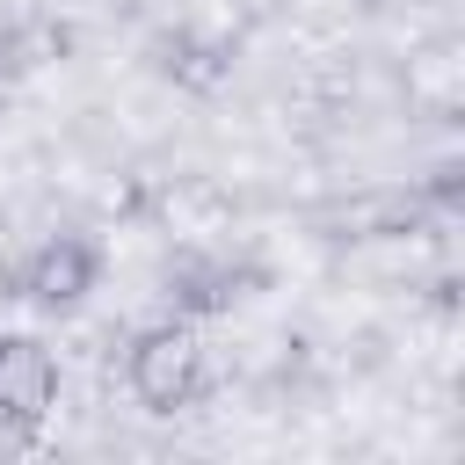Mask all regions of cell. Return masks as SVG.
Wrapping results in <instances>:
<instances>
[{
	"label": "cell",
	"instance_id": "277c9868",
	"mask_svg": "<svg viewBox=\"0 0 465 465\" xmlns=\"http://www.w3.org/2000/svg\"><path fill=\"white\" fill-rule=\"evenodd\" d=\"M29 65V51H22V29H7L0 22V87H15V73Z\"/></svg>",
	"mask_w": 465,
	"mask_h": 465
},
{
	"label": "cell",
	"instance_id": "7a4b0ae2",
	"mask_svg": "<svg viewBox=\"0 0 465 465\" xmlns=\"http://www.w3.org/2000/svg\"><path fill=\"white\" fill-rule=\"evenodd\" d=\"M58 407V356L36 334H0V429L36 436Z\"/></svg>",
	"mask_w": 465,
	"mask_h": 465
},
{
	"label": "cell",
	"instance_id": "6da1fadb",
	"mask_svg": "<svg viewBox=\"0 0 465 465\" xmlns=\"http://www.w3.org/2000/svg\"><path fill=\"white\" fill-rule=\"evenodd\" d=\"M196 385H203V349H196V334H189L182 320H160V327H145V334L131 341V392H138L153 414L189 407Z\"/></svg>",
	"mask_w": 465,
	"mask_h": 465
},
{
	"label": "cell",
	"instance_id": "3957f363",
	"mask_svg": "<svg viewBox=\"0 0 465 465\" xmlns=\"http://www.w3.org/2000/svg\"><path fill=\"white\" fill-rule=\"evenodd\" d=\"M102 283V247L80 232H51L29 262H22V298L44 312H73L87 291Z\"/></svg>",
	"mask_w": 465,
	"mask_h": 465
}]
</instances>
